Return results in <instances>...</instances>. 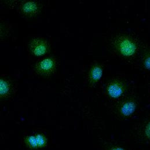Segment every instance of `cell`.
Masks as SVG:
<instances>
[{"label":"cell","instance_id":"6da1fadb","mask_svg":"<svg viewBox=\"0 0 150 150\" xmlns=\"http://www.w3.org/2000/svg\"><path fill=\"white\" fill-rule=\"evenodd\" d=\"M112 44L115 50L125 58L134 57L139 53L140 49L136 40L128 35L117 37Z\"/></svg>","mask_w":150,"mask_h":150},{"label":"cell","instance_id":"7a4b0ae2","mask_svg":"<svg viewBox=\"0 0 150 150\" xmlns=\"http://www.w3.org/2000/svg\"><path fill=\"white\" fill-rule=\"evenodd\" d=\"M139 109V103L136 98L129 97L122 100L117 107L118 115L122 118L133 117Z\"/></svg>","mask_w":150,"mask_h":150},{"label":"cell","instance_id":"3957f363","mask_svg":"<svg viewBox=\"0 0 150 150\" xmlns=\"http://www.w3.org/2000/svg\"><path fill=\"white\" fill-rule=\"evenodd\" d=\"M127 92V86L124 82L118 79H114L108 83L105 88L106 95L111 99H121Z\"/></svg>","mask_w":150,"mask_h":150},{"label":"cell","instance_id":"277c9868","mask_svg":"<svg viewBox=\"0 0 150 150\" xmlns=\"http://www.w3.org/2000/svg\"><path fill=\"white\" fill-rule=\"evenodd\" d=\"M28 48L30 53L33 56L41 57L48 53L50 50V45L45 39L35 37L30 41Z\"/></svg>","mask_w":150,"mask_h":150},{"label":"cell","instance_id":"5b68a950","mask_svg":"<svg viewBox=\"0 0 150 150\" xmlns=\"http://www.w3.org/2000/svg\"><path fill=\"white\" fill-rule=\"evenodd\" d=\"M56 61L53 57H48L39 60L34 66L35 72L40 75L48 76L56 70Z\"/></svg>","mask_w":150,"mask_h":150},{"label":"cell","instance_id":"8992f818","mask_svg":"<svg viewBox=\"0 0 150 150\" xmlns=\"http://www.w3.org/2000/svg\"><path fill=\"white\" fill-rule=\"evenodd\" d=\"M40 4L33 1H25L21 2L18 8L21 13L25 16L32 17L37 15L40 11Z\"/></svg>","mask_w":150,"mask_h":150},{"label":"cell","instance_id":"52a82bcc","mask_svg":"<svg viewBox=\"0 0 150 150\" xmlns=\"http://www.w3.org/2000/svg\"><path fill=\"white\" fill-rule=\"evenodd\" d=\"M137 137L143 144H150V118L142 121L137 128Z\"/></svg>","mask_w":150,"mask_h":150},{"label":"cell","instance_id":"ba28073f","mask_svg":"<svg viewBox=\"0 0 150 150\" xmlns=\"http://www.w3.org/2000/svg\"><path fill=\"white\" fill-rule=\"evenodd\" d=\"M25 142L31 148L36 149L45 147L47 143V139L44 134L37 133L28 136Z\"/></svg>","mask_w":150,"mask_h":150},{"label":"cell","instance_id":"9c48e42d","mask_svg":"<svg viewBox=\"0 0 150 150\" xmlns=\"http://www.w3.org/2000/svg\"><path fill=\"white\" fill-rule=\"evenodd\" d=\"M103 75V67L99 63L94 64L89 69L88 79L91 86L95 85Z\"/></svg>","mask_w":150,"mask_h":150},{"label":"cell","instance_id":"30bf717a","mask_svg":"<svg viewBox=\"0 0 150 150\" xmlns=\"http://www.w3.org/2000/svg\"><path fill=\"white\" fill-rule=\"evenodd\" d=\"M10 91V85L8 81L4 79L0 81V94L1 97L3 98L6 96Z\"/></svg>","mask_w":150,"mask_h":150},{"label":"cell","instance_id":"8fae6325","mask_svg":"<svg viewBox=\"0 0 150 150\" xmlns=\"http://www.w3.org/2000/svg\"><path fill=\"white\" fill-rule=\"evenodd\" d=\"M142 66L145 70L150 71V50L144 53L142 58Z\"/></svg>","mask_w":150,"mask_h":150},{"label":"cell","instance_id":"7c38bea8","mask_svg":"<svg viewBox=\"0 0 150 150\" xmlns=\"http://www.w3.org/2000/svg\"><path fill=\"white\" fill-rule=\"evenodd\" d=\"M107 150H126L124 148L118 146V145H113L111 146Z\"/></svg>","mask_w":150,"mask_h":150},{"label":"cell","instance_id":"4fadbf2b","mask_svg":"<svg viewBox=\"0 0 150 150\" xmlns=\"http://www.w3.org/2000/svg\"></svg>","mask_w":150,"mask_h":150}]
</instances>
